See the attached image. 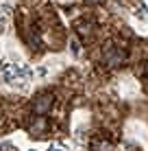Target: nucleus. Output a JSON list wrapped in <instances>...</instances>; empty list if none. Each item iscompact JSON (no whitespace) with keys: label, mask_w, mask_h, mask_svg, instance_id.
Instances as JSON below:
<instances>
[{"label":"nucleus","mask_w":148,"mask_h":151,"mask_svg":"<svg viewBox=\"0 0 148 151\" xmlns=\"http://www.w3.org/2000/svg\"><path fill=\"white\" fill-rule=\"evenodd\" d=\"M52 103H55V96L50 94V92H42V94L33 101V112L37 114V116H42V114H46L52 107Z\"/></svg>","instance_id":"nucleus-1"},{"label":"nucleus","mask_w":148,"mask_h":151,"mask_svg":"<svg viewBox=\"0 0 148 151\" xmlns=\"http://www.w3.org/2000/svg\"><path fill=\"white\" fill-rule=\"evenodd\" d=\"M124 57H126L124 50H120V48H109V50L105 53V64L111 66V68H115V66H120L122 61H124Z\"/></svg>","instance_id":"nucleus-2"},{"label":"nucleus","mask_w":148,"mask_h":151,"mask_svg":"<svg viewBox=\"0 0 148 151\" xmlns=\"http://www.w3.org/2000/svg\"><path fill=\"white\" fill-rule=\"evenodd\" d=\"M30 134L33 136H44V132H46V118L44 116H35V121L30 123Z\"/></svg>","instance_id":"nucleus-3"},{"label":"nucleus","mask_w":148,"mask_h":151,"mask_svg":"<svg viewBox=\"0 0 148 151\" xmlns=\"http://www.w3.org/2000/svg\"><path fill=\"white\" fill-rule=\"evenodd\" d=\"M89 147H91V151H111V142H107L103 138H94Z\"/></svg>","instance_id":"nucleus-4"},{"label":"nucleus","mask_w":148,"mask_h":151,"mask_svg":"<svg viewBox=\"0 0 148 151\" xmlns=\"http://www.w3.org/2000/svg\"><path fill=\"white\" fill-rule=\"evenodd\" d=\"M146 75H148V61H146Z\"/></svg>","instance_id":"nucleus-5"}]
</instances>
